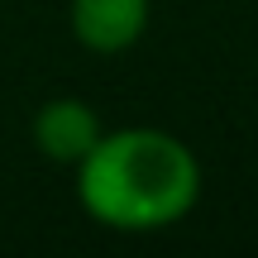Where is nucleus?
Masks as SVG:
<instances>
[{"label": "nucleus", "instance_id": "nucleus-1", "mask_svg": "<svg viewBox=\"0 0 258 258\" xmlns=\"http://www.w3.org/2000/svg\"><path fill=\"white\" fill-rule=\"evenodd\" d=\"M82 211L105 230L153 234L186 220L201 201V163L177 134L153 124H124L96 139L77 163Z\"/></svg>", "mask_w": 258, "mask_h": 258}, {"label": "nucleus", "instance_id": "nucleus-2", "mask_svg": "<svg viewBox=\"0 0 258 258\" xmlns=\"http://www.w3.org/2000/svg\"><path fill=\"white\" fill-rule=\"evenodd\" d=\"M148 10H153V0H72L67 24H72V38L86 53L115 57L144 38Z\"/></svg>", "mask_w": 258, "mask_h": 258}, {"label": "nucleus", "instance_id": "nucleus-3", "mask_svg": "<svg viewBox=\"0 0 258 258\" xmlns=\"http://www.w3.org/2000/svg\"><path fill=\"white\" fill-rule=\"evenodd\" d=\"M29 134H34V148L48 158V163L77 167L96 148V139L105 134V124H101V115H96L82 96H53V101L38 105Z\"/></svg>", "mask_w": 258, "mask_h": 258}]
</instances>
